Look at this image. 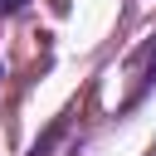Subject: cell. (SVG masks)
I'll return each instance as SVG.
<instances>
[{"mask_svg": "<svg viewBox=\"0 0 156 156\" xmlns=\"http://www.w3.org/2000/svg\"><path fill=\"white\" fill-rule=\"evenodd\" d=\"M20 5H24V0H0V10H20Z\"/></svg>", "mask_w": 156, "mask_h": 156, "instance_id": "1", "label": "cell"}]
</instances>
